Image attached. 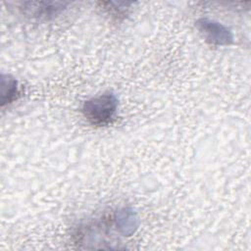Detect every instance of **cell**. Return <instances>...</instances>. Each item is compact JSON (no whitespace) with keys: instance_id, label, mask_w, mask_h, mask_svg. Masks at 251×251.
Returning <instances> with one entry per match:
<instances>
[{"instance_id":"5","label":"cell","mask_w":251,"mask_h":251,"mask_svg":"<svg viewBox=\"0 0 251 251\" xmlns=\"http://www.w3.org/2000/svg\"><path fill=\"white\" fill-rule=\"evenodd\" d=\"M1 106L4 107L7 104L15 101L19 95V85L17 79H15L10 75H1Z\"/></svg>"},{"instance_id":"1","label":"cell","mask_w":251,"mask_h":251,"mask_svg":"<svg viewBox=\"0 0 251 251\" xmlns=\"http://www.w3.org/2000/svg\"><path fill=\"white\" fill-rule=\"evenodd\" d=\"M119 101L113 92H105L86 100L81 108L82 115L92 125L105 126L110 124L118 111Z\"/></svg>"},{"instance_id":"2","label":"cell","mask_w":251,"mask_h":251,"mask_svg":"<svg viewBox=\"0 0 251 251\" xmlns=\"http://www.w3.org/2000/svg\"><path fill=\"white\" fill-rule=\"evenodd\" d=\"M196 27L205 40L210 44L226 46L229 45L233 41V34L231 30L217 21L208 18H201L196 21Z\"/></svg>"},{"instance_id":"4","label":"cell","mask_w":251,"mask_h":251,"mask_svg":"<svg viewBox=\"0 0 251 251\" xmlns=\"http://www.w3.org/2000/svg\"><path fill=\"white\" fill-rule=\"evenodd\" d=\"M114 222L124 235L132 234L138 227V218L136 213L130 208H123L117 211L114 215Z\"/></svg>"},{"instance_id":"3","label":"cell","mask_w":251,"mask_h":251,"mask_svg":"<svg viewBox=\"0 0 251 251\" xmlns=\"http://www.w3.org/2000/svg\"><path fill=\"white\" fill-rule=\"evenodd\" d=\"M24 13L32 18L49 19L59 15L66 7L61 2H25L23 3Z\"/></svg>"}]
</instances>
